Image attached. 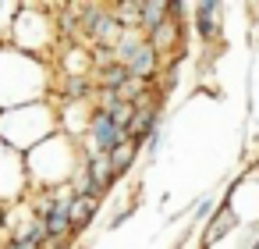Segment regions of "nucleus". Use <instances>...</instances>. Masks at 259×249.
Segmentation results:
<instances>
[{
  "label": "nucleus",
  "instance_id": "nucleus-18",
  "mask_svg": "<svg viewBox=\"0 0 259 249\" xmlns=\"http://www.w3.org/2000/svg\"><path fill=\"white\" fill-rule=\"evenodd\" d=\"M85 171L103 185V189H110L117 178H114V167H110V157H103V153H85Z\"/></svg>",
  "mask_w": 259,
  "mask_h": 249
},
{
  "label": "nucleus",
  "instance_id": "nucleus-16",
  "mask_svg": "<svg viewBox=\"0 0 259 249\" xmlns=\"http://www.w3.org/2000/svg\"><path fill=\"white\" fill-rule=\"evenodd\" d=\"M142 157V150L135 146V143H121L114 153H110V167H114V178H124L132 167H135V160Z\"/></svg>",
  "mask_w": 259,
  "mask_h": 249
},
{
  "label": "nucleus",
  "instance_id": "nucleus-9",
  "mask_svg": "<svg viewBox=\"0 0 259 249\" xmlns=\"http://www.w3.org/2000/svg\"><path fill=\"white\" fill-rule=\"evenodd\" d=\"M220 18H224V4L220 0H202V4H192V29L202 43L220 40Z\"/></svg>",
  "mask_w": 259,
  "mask_h": 249
},
{
  "label": "nucleus",
  "instance_id": "nucleus-19",
  "mask_svg": "<svg viewBox=\"0 0 259 249\" xmlns=\"http://www.w3.org/2000/svg\"><path fill=\"white\" fill-rule=\"evenodd\" d=\"M71 192H75V196H82V199H96V203H100L107 189H103V185H100V182H96L85 167H82V171H78V178L71 182Z\"/></svg>",
  "mask_w": 259,
  "mask_h": 249
},
{
  "label": "nucleus",
  "instance_id": "nucleus-17",
  "mask_svg": "<svg viewBox=\"0 0 259 249\" xmlns=\"http://www.w3.org/2000/svg\"><path fill=\"white\" fill-rule=\"evenodd\" d=\"M128 79H132V75H128V68L114 61V64H107V68H100V72H96V89H114V93H121Z\"/></svg>",
  "mask_w": 259,
  "mask_h": 249
},
{
  "label": "nucleus",
  "instance_id": "nucleus-11",
  "mask_svg": "<svg viewBox=\"0 0 259 249\" xmlns=\"http://www.w3.org/2000/svg\"><path fill=\"white\" fill-rule=\"evenodd\" d=\"M167 18H170V4H167V0H142V4H139V32L142 36L160 29Z\"/></svg>",
  "mask_w": 259,
  "mask_h": 249
},
{
  "label": "nucleus",
  "instance_id": "nucleus-14",
  "mask_svg": "<svg viewBox=\"0 0 259 249\" xmlns=\"http://www.w3.org/2000/svg\"><path fill=\"white\" fill-rule=\"evenodd\" d=\"M178 36H181V29H178V22H170V18H167V22H163L160 29H153V32L146 36V43H149V47L156 50V57H163L167 50H174V43H178Z\"/></svg>",
  "mask_w": 259,
  "mask_h": 249
},
{
  "label": "nucleus",
  "instance_id": "nucleus-12",
  "mask_svg": "<svg viewBox=\"0 0 259 249\" xmlns=\"http://www.w3.org/2000/svg\"><path fill=\"white\" fill-rule=\"evenodd\" d=\"M124 68H128V75H132V79L149 82V79L156 75V68H160V57H156V50H153L149 43H142V47L132 54V61H128Z\"/></svg>",
  "mask_w": 259,
  "mask_h": 249
},
{
  "label": "nucleus",
  "instance_id": "nucleus-22",
  "mask_svg": "<svg viewBox=\"0 0 259 249\" xmlns=\"http://www.w3.org/2000/svg\"><path fill=\"white\" fill-rule=\"evenodd\" d=\"M15 15H18V4H4V0H0V43H8V32H11Z\"/></svg>",
  "mask_w": 259,
  "mask_h": 249
},
{
  "label": "nucleus",
  "instance_id": "nucleus-23",
  "mask_svg": "<svg viewBox=\"0 0 259 249\" xmlns=\"http://www.w3.org/2000/svg\"><path fill=\"white\" fill-rule=\"evenodd\" d=\"M135 210H139V203H128V206H124V210H114V217H110V221H107V228H110V231H117V228H121V224H128V221H132V217H135Z\"/></svg>",
  "mask_w": 259,
  "mask_h": 249
},
{
  "label": "nucleus",
  "instance_id": "nucleus-15",
  "mask_svg": "<svg viewBox=\"0 0 259 249\" xmlns=\"http://www.w3.org/2000/svg\"><path fill=\"white\" fill-rule=\"evenodd\" d=\"M96 210H100L96 199H82V196H75V199H71V235H82V231L93 224Z\"/></svg>",
  "mask_w": 259,
  "mask_h": 249
},
{
  "label": "nucleus",
  "instance_id": "nucleus-7",
  "mask_svg": "<svg viewBox=\"0 0 259 249\" xmlns=\"http://www.w3.org/2000/svg\"><path fill=\"white\" fill-rule=\"evenodd\" d=\"M121 143H128L124 125H117L110 111H103V107H96V103H93V114H89V132H85V139H82L85 153H103V157H110Z\"/></svg>",
  "mask_w": 259,
  "mask_h": 249
},
{
  "label": "nucleus",
  "instance_id": "nucleus-21",
  "mask_svg": "<svg viewBox=\"0 0 259 249\" xmlns=\"http://www.w3.org/2000/svg\"><path fill=\"white\" fill-rule=\"evenodd\" d=\"M163 143H167V132H163V128H156V132L142 143V157H146V164H153V160L163 153Z\"/></svg>",
  "mask_w": 259,
  "mask_h": 249
},
{
  "label": "nucleus",
  "instance_id": "nucleus-2",
  "mask_svg": "<svg viewBox=\"0 0 259 249\" xmlns=\"http://www.w3.org/2000/svg\"><path fill=\"white\" fill-rule=\"evenodd\" d=\"M85 167V146L82 139H71L64 132L50 135L36 150L25 153V171H29V189L32 192H54V189H71L78 171Z\"/></svg>",
  "mask_w": 259,
  "mask_h": 249
},
{
  "label": "nucleus",
  "instance_id": "nucleus-24",
  "mask_svg": "<svg viewBox=\"0 0 259 249\" xmlns=\"http://www.w3.org/2000/svg\"><path fill=\"white\" fill-rule=\"evenodd\" d=\"M4 242H8V238H4V231H0V249H4Z\"/></svg>",
  "mask_w": 259,
  "mask_h": 249
},
{
  "label": "nucleus",
  "instance_id": "nucleus-10",
  "mask_svg": "<svg viewBox=\"0 0 259 249\" xmlns=\"http://www.w3.org/2000/svg\"><path fill=\"white\" fill-rule=\"evenodd\" d=\"M57 114H61V132H64V135H71V139H85L93 103H61Z\"/></svg>",
  "mask_w": 259,
  "mask_h": 249
},
{
  "label": "nucleus",
  "instance_id": "nucleus-8",
  "mask_svg": "<svg viewBox=\"0 0 259 249\" xmlns=\"http://www.w3.org/2000/svg\"><path fill=\"white\" fill-rule=\"evenodd\" d=\"M156 128H163V100H156V103H139L124 132H128V143H135V146L142 150V143H146Z\"/></svg>",
  "mask_w": 259,
  "mask_h": 249
},
{
  "label": "nucleus",
  "instance_id": "nucleus-4",
  "mask_svg": "<svg viewBox=\"0 0 259 249\" xmlns=\"http://www.w3.org/2000/svg\"><path fill=\"white\" fill-rule=\"evenodd\" d=\"M8 43L22 54H32L39 61H50L54 47L61 43V25L54 22L47 4H18V15L11 22Z\"/></svg>",
  "mask_w": 259,
  "mask_h": 249
},
{
  "label": "nucleus",
  "instance_id": "nucleus-1",
  "mask_svg": "<svg viewBox=\"0 0 259 249\" xmlns=\"http://www.w3.org/2000/svg\"><path fill=\"white\" fill-rule=\"evenodd\" d=\"M54 100V68L32 54L0 43V111Z\"/></svg>",
  "mask_w": 259,
  "mask_h": 249
},
{
  "label": "nucleus",
  "instance_id": "nucleus-3",
  "mask_svg": "<svg viewBox=\"0 0 259 249\" xmlns=\"http://www.w3.org/2000/svg\"><path fill=\"white\" fill-rule=\"evenodd\" d=\"M57 132H61V114H57L54 100L25 103V107H15V111H0V143H8L18 153L36 150L39 143H47Z\"/></svg>",
  "mask_w": 259,
  "mask_h": 249
},
{
  "label": "nucleus",
  "instance_id": "nucleus-13",
  "mask_svg": "<svg viewBox=\"0 0 259 249\" xmlns=\"http://www.w3.org/2000/svg\"><path fill=\"white\" fill-rule=\"evenodd\" d=\"M89 68H93V57L82 47H71L68 54H61V79H82L89 75Z\"/></svg>",
  "mask_w": 259,
  "mask_h": 249
},
{
  "label": "nucleus",
  "instance_id": "nucleus-6",
  "mask_svg": "<svg viewBox=\"0 0 259 249\" xmlns=\"http://www.w3.org/2000/svg\"><path fill=\"white\" fill-rule=\"evenodd\" d=\"M29 171H25V153L11 150L8 143H0V210L18 206L29 196Z\"/></svg>",
  "mask_w": 259,
  "mask_h": 249
},
{
  "label": "nucleus",
  "instance_id": "nucleus-20",
  "mask_svg": "<svg viewBox=\"0 0 259 249\" xmlns=\"http://www.w3.org/2000/svg\"><path fill=\"white\" fill-rule=\"evenodd\" d=\"M220 206V196H213V192H206V196H199L195 199V206H192V224H206L209 217H213V210Z\"/></svg>",
  "mask_w": 259,
  "mask_h": 249
},
{
  "label": "nucleus",
  "instance_id": "nucleus-5",
  "mask_svg": "<svg viewBox=\"0 0 259 249\" xmlns=\"http://www.w3.org/2000/svg\"><path fill=\"white\" fill-rule=\"evenodd\" d=\"M224 206H231L238 228H259V164L248 167L231 182V189L220 196Z\"/></svg>",
  "mask_w": 259,
  "mask_h": 249
}]
</instances>
